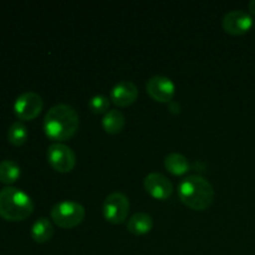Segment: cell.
<instances>
[{"mask_svg":"<svg viewBox=\"0 0 255 255\" xmlns=\"http://www.w3.org/2000/svg\"><path fill=\"white\" fill-rule=\"evenodd\" d=\"M129 213V199L122 192H112L105 198L102 204V214L105 219L112 224H121Z\"/></svg>","mask_w":255,"mask_h":255,"instance_id":"5b68a950","label":"cell"},{"mask_svg":"<svg viewBox=\"0 0 255 255\" xmlns=\"http://www.w3.org/2000/svg\"><path fill=\"white\" fill-rule=\"evenodd\" d=\"M253 25V17L244 10H231L224 14L222 26L224 31L232 35H243Z\"/></svg>","mask_w":255,"mask_h":255,"instance_id":"30bf717a","label":"cell"},{"mask_svg":"<svg viewBox=\"0 0 255 255\" xmlns=\"http://www.w3.org/2000/svg\"><path fill=\"white\" fill-rule=\"evenodd\" d=\"M34 211V202L27 193L16 187H4L0 191V217L5 221L20 222Z\"/></svg>","mask_w":255,"mask_h":255,"instance_id":"3957f363","label":"cell"},{"mask_svg":"<svg viewBox=\"0 0 255 255\" xmlns=\"http://www.w3.org/2000/svg\"><path fill=\"white\" fill-rule=\"evenodd\" d=\"M143 186L146 191L153 198L164 201L168 199L173 193V184L169 181L168 177L159 172H151L143 179Z\"/></svg>","mask_w":255,"mask_h":255,"instance_id":"9c48e42d","label":"cell"},{"mask_svg":"<svg viewBox=\"0 0 255 255\" xmlns=\"http://www.w3.org/2000/svg\"><path fill=\"white\" fill-rule=\"evenodd\" d=\"M138 97V89L136 84L129 80L119 81L110 91V100H112L116 106L127 107L133 104Z\"/></svg>","mask_w":255,"mask_h":255,"instance_id":"8fae6325","label":"cell"},{"mask_svg":"<svg viewBox=\"0 0 255 255\" xmlns=\"http://www.w3.org/2000/svg\"><path fill=\"white\" fill-rule=\"evenodd\" d=\"M153 227V219L148 213L144 212H137L129 217L127 222V229L129 233L134 236H143V234L151 232Z\"/></svg>","mask_w":255,"mask_h":255,"instance_id":"7c38bea8","label":"cell"},{"mask_svg":"<svg viewBox=\"0 0 255 255\" xmlns=\"http://www.w3.org/2000/svg\"><path fill=\"white\" fill-rule=\"evenodd\" d=\"M248 6H249V10H251L252 14L255 15V0H252V1L249 2Z\"/></svg>","mask_w":255,"mask_h":255,"instance_id":"d6986e66","label":"cell"},{"mask_svg":"<svg viewBox=\"0 0 255 255\" xmlns=\"http://www.w3.org/2000/svg\"><path fill=\"white\" fill-rule=\"evenodd\" d=\"M50 216L57 227L62 229H71L84 222L86 211L79 202L61 201L52 206Z\"/></svg>","mask_w":255,"mask_h":255,"instance_id":"277c9868","label":"cell"},{"mask_svg":"<svg viewBox=\"0 0 255 255\" xmlns=\"http://www.w3.org/2000/svg\"><path fill=\"white\" fill-rule=\"evenodd\" d=\"M147 94L158 102H171L176 94V85L164 75H154L146 84Z\"/></svg>","mask_w":255,"mask_h":255,"instance_id":"ba28073f","label":"cell"},{"mask_svg":"<svg viewBox=\"0 0 255 255\" xmlns=\"http://www.w3.org/2000/svg\"><path fill=\"white\" fill-rule=\"evenodd\" d=\"M89 107L94 114H106L110 109V99L105 95H95L89 100Z\"/></svg>","mask_w":255,"mask_h":255,"instance_id":"ac0fdd59","label":"cell"},{"mask_svg":"<svg viewBox=\"0 0 255 255\" xmlns=\"http://www.w3.org/2000/svg\"><path fill=\"white\" fill-rule=\"evenodd\" d=\"M31 238L39 244L47 243L54 236V226L46 217H40L31 226Z\"/></svg>","mask_w":255,"mask_h":255,"instance_id":"4fadbf2b","label":"cell"},{"mask_svg":"<svg viewBox=\"0 0 255 255\" xmlns=\"http://www.w3.org/2000/svg\"><path fill=\"white\" fill-rule=\"evenodd\" d=\"M80 126L79 114L67 104H57L46 112L42 122L45 134L55 142H64L71 138Z\"/></svg>","mask_w":255,"mask_h":255,"instance_id":"6da1fadb","label":"cell"},{"mask_svg":"<svg viewBox=\"0 0 255 255\" xmlns=\"http://www.w3.org/2000/svg\"><path fill=\"white\" fill-rule=\"evenodd\" d=\"M164 167L168 172H171L174 176H182L189 171V162L186 156L178 152H172L168 153L164 158Z\"/></svg>","mask_w":255,"mask_h":255,"instance_id":"9a60e30c","label":"cell"},{"mask_svg":"<svg viewBox=\"0 0 255 255\" xmlns=\"http://www.w3.org/2000/svg\"><path fill=\"white\" fill-rule=\"evenodd\" d=\"M179 199L193 211H204L214 201V188L211 182L198 174H191L178 186Z\"/></svg>","mask_w":255,"mask_h":255,"instance_id":"7a4b0ae2","label":"cell"},{"mask_svg":"<svg viewBox=\"0 0 255 255\" xmlns=\"http://www.w3.org/2000/svg\"><path fill=\"white\" fill-rule=\"evenodd\" d=\"M21 174L20 166L11 159H4L0 162V182L5 184H12L19 179Z\"/></svg>","mask_w":255,"mask_h":255,"instance_id":"2e32d148","label":"cell"},{"mask_svg":"<svg viewBox=\"0 0 255 255\" xmlns=\"http://www.w3.org/2000/svg\"><path fill=\"white\" fill-rule=\"evenodd\" d=\"M44 107V100L34 91L22 92L14 102V112L19 120L31 121L36 119Z\"/></svg>","mask_w":255,"mask_h":255,"instance_id":"52a82bcc","label":"cell"},{"mask_svg":"<svg viewBox=\"0 0 255 255\" xmlns=\"http://www.w3.org/2000/svg\"><path fill=\"white\" fill-rule=\"evenodd\" d=\"M47 162L55 171L67 173L76 166V153L67 144L54 142L47 147Z\"/></svg>","mask_w":255,"mask_h":255,"instance_id":"8992f818","label":"cell"},{"mask_svg":"<svg viewBox=\"0 0 255 255\" xmlns=\"http://www.w3.org/2000/svg\"><path fill=\"white\" fill-rule=\"evenodd\" d=\"M27 136H29L27 127L22 121H15L14 124L10 125L9 129H7V139L14 146H22L26 142Z\"/></svg>","mask_w":255,"mask_h":255,"instance_id":"e0dca14e","label":"cell"},{"mask_svg":"<svg viewBox=\"0 0 255 255\" xmlns=\"http://www.w3.org/2000/svg\"><path fill=\"white\" fill-rule=\"evenodd\" d=\"M126 119L120 110H109L102 117V127L110 134H116L124 129Z\"/></svg>","mask_w":255,"mask_h":255,"instance_id":"5bb4252c","label":"cell"}]
</instances>
